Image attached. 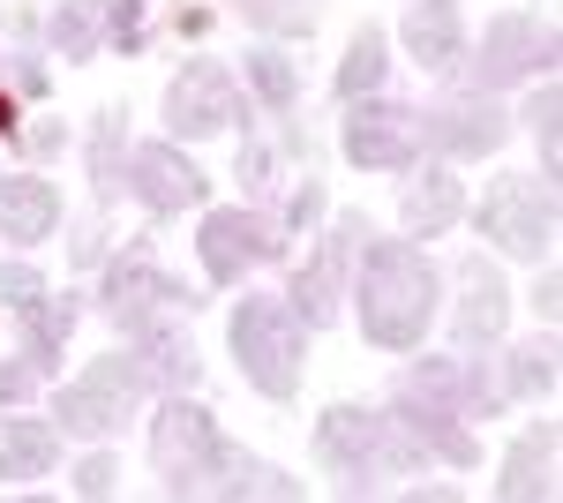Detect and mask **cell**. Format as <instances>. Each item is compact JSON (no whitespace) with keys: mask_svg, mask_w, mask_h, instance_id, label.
<instances>
[{"mask_svg":"<svg viewBox=\"0 0 563 503\" xmlns=\"http://www.w3.org/2000/svg\"><path fill=\"white\" fill-rule=\"evenodd\" d=\"M459 68H466V90H488V98H496V90L541 76V31H533L526 15H496L488 39H481V53L459 61Z\"/></svg>","mask_w":563,"mask_h":503,"instance_id":"e0dca14e","label":"cell"},{"mask_svg":"<svg viewBox=\"0 0 563 503\" xmlns=\"http://www.w3.org/2000/svg\"><path fill=\"white\" fill-rule=\"evenodd\" d=\"M519 121H526V135L541 143V173L556 181V173H563V90H556V76H541V90L526 98Z\"/></svg>","mask_w":563,"mask_h":503,"instance_id":"f546056e","label":"cell"},{"mask_svg":"<svg viewBox=\"0 0 563 503\" xmlns=\"http://www.w3.org/2000/svg\"><path fill=\"white\" fill-rule=\"evenodd\" d=\"M135 353H143V369H151V391H196V376H203V353H196L180 308L158 316V324H143V331H135Z\"/></svg>","mask_w":563,"mask_h":503,"instance_id":"7402d4cb","label":"cell"},{"mask_svg":"<svg viewBox=\"0 0 563 503\" xmlns=\"http://www.w3.org/2000/svg\"><path fill=\"white\" fill-rule=\"evenodd\" d=\"M384 420L413 444V451H421V459H443V466H474L481 459V444L459 428V414H451V406H435V398H421V391H406V383H390Z\"/></svg>","mask_w":563,"mask_h":503,"instance_id":"2e32d148","label":"cell"},{"mask_svg":"<svg viewBox=\"0 0 563 503\" xmlns=\"http://www.w3.org/2000/svg\"><path fill=\"white\" fill-rule=\"evenodd\" d=\"M38 294H45V278L31 263H0V300H8V308H23V300H38Z\"/></svg>","mask_w":563,"mask_h":503,"instance_id":"e575fe53","label":"cell"},{"mask_svg":"<svg viewBox=\"0 0 563 503\" xmlns=\"http://www.w3.org/2000/svg\"><path fill=\"white\" fill-rule=\"evenodd\" d=\"M376 226L361 218V210H339L331 218V233L316 241V255H308L301 271H294V286H286V308L301 316V331H331L339 324V300H346V271H353V255H361V241H368Z\"/></svg>","mask_w":563,"mask_h":503,"instance_id":"8992f818","label":"cell"},{"mask_svg":"<svg viewBox=\"0 0 563 503\" xmlns=\"http://www.w3.org/2000/svg\"><path fill=\"white\" fill-rule=\"evenodd\" d=\"M549 391H556V324L519 338L511 346V376H504V398H549Z\"/></svg>","mask_w":563,"mask_h":503,"instance_id":"f1b7e54d","label":"cell"},{"mask_svg":"<svg viewBox=\"0 0 563 503\" xmlns=\"http://www.w3.org/2000/svg\"><path fill=\"white\" fill-rule=\"evenodd\" d=\"M0 135H23V113H15V90H0Z\"/></svg>","mask_w":563,"mask_h":503,"instance_id":"7bdbcfd3","label":"cell"},{"mask_svg":"<svg viewBox=\"0 0 563 503\" xmlns=\"http://www.w3.org/2000/svg\"><path fill=\"white\" fill-rule=\"evenodd\" d=\"M398 39H406V53L429 76H451L466 61V15H459V0H413L406 23H398Z\"/></svg>","mask_w":563,"mask_h":503,"instance_id":"d6986e66","label":"cell"},{"mask_svg":"<svg viewBox=\"0 0 563 503\" xmlns=\"http://www.w3.org/2000/svg\"><path fill=\"white\" fill-rule=\"evenodd\" d=\"M98 31L121 53H143V0H98Z\"/></svg>","mask_w":563,"mask_h":503,"instance_id":"1f68e13d","label":"cell"},{"mask_svg":"<svg viewBox=\"0 0 563 503\" xmlns=\"http://www.w3.org/2000/svg\"><path fill=\"white\" fill-rule=\"evenodd\" d=\"M339 151L368 173L421 166V113L413 106H390V98H353L346 128H339Z\"/></svg>","mask_w":563,"mask_h":503,"instance_id":"8fae6325","label":"cell"},{"mask_svg":"<svg viewBox=\"0 0 563 503\" xmlns=\"http://www.w3.org/2000/svg\"><path fill=\"white\" fill-rule=\"evenodd\" d=\"M174 31H180V39H203V31H211V8H180Z\"/></svg>","mask_w":563,"mask_h":503,"instance_id":"b9f144b4","label":"cell"},{"mask_svg":"<svg viewBox=\"0 0 563 503\" xmlns=\"http://www.w3.org/2000/svg\"><path fill=\"white\" fill-rule=\"evenodd\" d=\"M504 135H511V113H504L488 90H451V98L421 106V151L443 158V166L504 151Z\"/></svg>","mask_w":563,"mask_h":503,"instance_id":"9c48e42d","label":"cell"},{"mask_svg":"<svg viewBox=\"0 0 563 503\" xmlns=\"http://www.w3.org/2000/svg\"><path fill=\"white\" fill-rule=\"evenodd\" d=\"M533 308H541V324H556V308H563V278H556V263H541V286H533Z\"/></svg>","mask_w":563,"mask_h":503,"instance_id":"ab89813d","label":"cell"},{"mask_svg":"<svg viewBox=\"0 0 563 503\" xmlns=\"http://www.w3.org/2000/svg\"><path fill=\"white\" fill-rule=\"evenodd\" d=\"M504 324H511V286H504V271H496L488 255H466V300H459V316H451V353L488 361L496 338H504Z\"/></svg>","mask_w":563,"mask_h":503,"instance_id":"9a60e30c","label":"cell"},{"mask_svg":"<svg viewBox=\"0 0 563 503\" xmlns=\"http://www.w3.org/2000/svg\"><path fill=\"white\" fill-rule=\"evenodd\" d=\"M203 496H271V503H301V481L294 473H278L271 459H256V451H233V444H218L211 473H203Z\"/></svg>","mask_w":563,"mask_h":503,"instance_id":"603a6c76","label":"cell"},{"mask_svg":"<svg viewBox=\"0 0 563 503\" xmlns=\"http://www.w3.org/2000/svg\"><path fill=\"white\" fill-rule=\"evenodd\" d=\"M76 316H84V294H38L15 308V353L38 369V376H53L60 369V346H68V331H76Z\"/></svg>","mask_w":563,"mask_h":503,"instance_id":"ffe728a7","label":"cell"},{"mask_svg":"<svg viewBox=\"0 0 563 503\" xmlns=\"http://www.w3.org/2000/svg\"><path fill=\"white\" fill-rule=\"evenodd\" d=\"M151 391V369H143V353H106V361H90L84 376L60 391V436H84V444H106L121 420L135 414V398Z\"/></svg>","mask_w":563,"mask_h":503,"instance_id":"5b68a950","label":"cell"},{"mask_svg":"<svg viewBox=\"0 0 563 503\" xmlns=\"http://www.w3.org/2000/svg\"><path fill=\"white\" fill-rule=\"evenodd\" d=\"M241 76H249V90H256L278 121H294V106H301V68H294V53L278 39L249 45V53H241Z\"/></svg>","mask_w":563,"mask_h":503,"instance_id":"484cf974","label":"cell"},{"mask_svg":"<svg viewBox=\"0 0 563 503\" xmlns=\"http://www.w3.org/2000/svg\"><path fill=\"white\" fill-rule=\"evenodd\" d=\"M68 249H76V263H98V255H106V233H98V226H76V241H68Z\"/></svg>","mask_w":563,"mask_h":503,"instance_id":"60d3db41","label":"cell"},{"mask_svg":"<svg viewBox=\"0 0 563 503\" xmlns=\"http://www.w3.org/2000/svg\"><path fill=\"white\" fill-rule=\"evenodd\" d=\"M406 391H421L435 406H451L459 420H496L504 414V383H488V361H466V353H421L413 369H406Z\"/></svg>","mask_w":563,"mask_h":503,"instance_id":"5bb4252c","label":"cell"},{"mask_svg":"<svg viewBox=\"0 0 563 503\" xmlns=\"http://www.w3.org/2000/svg\"><path fill=\"white\" fill-rule=\"evenodd\" d=\"M45 31H53V45H60V61H90V53L106 45V31H98V0H60V8L45 15Z\"/></svg>","mask_w":563,"mask_h":503,"instance_id":"4dcf8cb0","label":"cell"},{"mask_svg":"<svg viewBox=\"0 0 563 503\" xmlns=\"http://www.w3.org/2000/svg\"><path fill=\"white\" fill-rule=\"evenodd\" d=\"M129 113L121 106H106L98 121H90V188H98V204H113L121 188H129Z\"/></svg>","mask_w":563,"mask_h":503,"instance_id":"4316f807","label":"cell"},{"mask_svg":"<svg viewBox=\"0 0 563 503\" xmlns=\"http://www.w3.org/2000/svg\"><path fill=\"white\" fill-rule=\"evenodd\" d=\"M31 383H38V369L15 353V361H0V406H23L31 398Z\"/></svg>","mask_w":563,"mask_h":503,"instance_id":"8d00e7d4","label":"cell"},{"mask_svg":"<svg viewBox=\"0 0 563 503\" xmlns=\"http://www.w3.org/2000/svg\"><path fill=\"white\" fill-rule=\"evenodd\" d=\"M218 420L188 398V391H166V406L151 420V466H158V481H166V496H203V473L218 459Z\"/></svg>","mask_w":563,"mask_h":503,"instance_id":"52a82bcc","label":"cell"},{"mask_svg":"<svg viewBox=\"0 0 563 503\" xmlns=\"http://www.w3.org/2000/svg\"><path fill=\"white\" fill-rule=\"evenodd\" d=\"M443 300V271L413 241H361V338L384 353H421Z\"/></svg>","mask_w":563,"mask_h":503,"instance_id":"6da1fadb","label":"cell"},{"mask_svg":"<svg viewBox=\"0 0 563 503\" xmlns=\"http://www.w3.org/2000/svg\"><path fill=\"white\" fill-rule=\"evenodd\" d=\"M316 466H323L346 496H376L384 481L421 473L429 459H421L384 414H368V406H323V420H316Z\"/></svg>","mask_w":563,"mask_h":503,"instance_id":"7a4b0ae2","label":"cell"},{"mask_svg":"<svg viewBox=\"0 0 563 503\" xmlns=\"http://www.w3.org/2000/svg\"><path fill=\"white\" fill-rule=\"evenodd\" d=\"M60 459V420H0V489H23V481H45Z\"/></svg>","mask_w":563,"mask_h":503,"instance_id":"d4e9b609","label":"cell"},{"mask_svg":"<svg viewBox=\"0 0 563 503\" xmlns=\"http://www.w3.org/2000/svg\"><path fill=\"white\" fill-rule=\"evenodd\" d=\"M384 76H390V39L376 31V23H361L353 31V45H346V61H339V98H376L384 90Z\"/></svg>","mask_w":563,"mask_h":503,"instance_id":"83f0119b","label":"cell"},{"mask_svg":"<svg viewBox=\"0 0 563 503\" xmlns=\"http://www.w3.org/2000/svg\"><path fill=\"white\" fill-rule=\"evenodd\" d=\"M196 249H203V271H211V286H241V271H256L271 255L286 249L278 241V226L263 218V210H203V233H196Z\"/></svg>","mask_w":563,"mask_h":503,"instance_id":"7c38bea8","label":"cell"},{"mask_svg":"<svg viewBox=\"0 0 563 503\" xmlns=\"http://www.w3.org/2000/svg\"><path fill=\"white\" fill-rule=\"evenodd\" d=\"M106 316H113V331H143V324H158V316H188V308H196V294H188V286H180V278H166V271H158V263H151V249H143V241H135V249H121L113 255V263H106Z\"/></svg>","mask_w":563,"mask_h":503,"instance_id":"30bf717a","label":"cell"},{"mask_svg":"<svg viewBox=\"0 0 563 503\" xmlns=\"http://www.w3.org/2000/svg\"><path fill=\"white\" fill-rule=\"evenodd\" d=\"M129 196L151 218H180V210H203L211 204V181L180 158V143L166 135V143H135L129 151Z\"/></svg>","mask_w":563,"mask_h":503,"instance_id":"4fadbf2b","label":"cell"},{"mask_svg":"<svg viewBox=\"0 0 563 503\" xmlns=\"http://www.w3.org/2000/svg\"><path fill=\"white\" fill-rule=\"evenodd\" d=\"M8 61H15V98H45V84H53V76H45L38 53H8Z\"/></svg>","mask_w":563,"mask_h":503,"instance_id":"74e56055","label":"cell"},{"mask_svg":"<svg viewBox=\"0 0 563 503\" xmlns=\"http://www.w3.org/2000/svg\"><path fill=\"white\" fill-rule=\"evenodd\" d=\"M474 226H481V241H496L504 255L549 263V249H556V181L549 173H504V181H488Z\"/></svg>","mask_w":563,"mask_h":503,"instance_id":"277c9868","label":"cell"},{"mask_svg":"<svg viewBox=\"0 0 563 503\" xmlns=\"http://www.w3.org/2000/svg\"><path fill=\"white\" fill-rule=\"evenodd\" d=\"M249 128V90H241V76L225 68V61H188L174 84H166V135H218V128Z\"/></svg>","mask_w":563,"mask_h":503,"instance_id":"ba28073f","label":"cell"},{"mask_svg":"<svg viewBox=\"0 0 563 503\" xmlns=\"http://www.w3.org/2000/svg\"><path fill=\"white\" fill-rule=\"evenodd\" d=\"M286 226L308 233V226H323V181H301L294 196H286Z\"/></svg>","mask_w":563,"mask_h":503,"instance_id":"836d02e7","label":"cell"},{"mask_svg":"<svg viewBox=\"0 0 563 503\" xmlns=\"http://www.w3.org/2000/svg\"><path fill=\"white\" fill-rule=\"evenodd\" d=\"M271 151H263V143H249V135H241V188H249V196H271Z\"/></svg>","mask_w":563,"mask_h":503,"instance_id":"d590c367","label":"cell"},{"mask_svg":"<svg viewBox=\"0 0 563 503\" xmlns=\"http://www.w3.org/2000/svg\"><path fill=\"white\" fill-rule=\"evenodd\" d=\"M113 489H121V466H113V451H90L84 466H76V496H113Z\"/></svg>","mask_w":563,"mask_h":503,"instance_id":"d6a6232c","label":"cell"},{"mask_svg":"<svg viewBox=\"0 0 563 503\" xmlns=\"http://www.w3.org/2000/svg\"><path fill=\"white\" fill-rule=\"evenodd\" d=\"M225 338H233V361H241V376L256 383L263 398H294L301 391V316L286 308L278 294H241V308H233V324H225Z\"/></svg>","mask_w":563,"mask_h":503,"instance_id":"3957f363","label":"cell"},{"mask_svg":"<svg viewBox=\"0 0 563 503\" xmlns=\"http://www.w3.org/2000/svg\"><path fill=\"white\" fill-rule=\"evenodd\" d=\"M413 181H406V196H398V218H406V233L413 241H435V233H451L459 218H466V181L443 166V158H429V166H406Z\"/></svg>","mask_w":563,"mask_h":503,"instance_id":"ac0fdd59","label":"cell"},{"mask_svg":"<svg viewBox=\"0 0 563 503\" xmlns=\"http://www.w3.org/2000/svg\"><path fill=\"white\" fill-rule=\"evenodd\" d=\"M60 226V188L38 173H0V241H45Z\"/></svg>","mask_w":563,"mask_h":503,"instance_id":"cb8c5ba5","label":"cell"},{"mask_svg":"<svg viewBox=\"0 0 563 503\" xmlns=\"http://www.w3.org/2000/svg\"><path fill=\"white\" fill-rule=\"evenodd\" d=\"M15 143H23V151H31V158H53V151H60V143H68V135H60V121H38V128H23V135H15Z\"/></svg>","mask_w":563,"mask_h":503,"instance_id":"f35d334b","label":"cell"},{"mask_svg":"<svg viewBox=\"0 0 563 503\" xmlns=\"http://www.w3.org/2000/svg\"><path fill=\"white\" fill-rule=\"evenodd\" d=\"M496 496H504V503H549V496H556V420H533L519 444L504 451Z\"/></svg>","mask_w":563,"mask_h":503,"instance_id":"44dd1931","label":"cell"}]
</instances>
